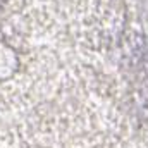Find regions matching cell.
Listing matches in <instances>:
<instances>
[{"label":"cell","mask_w":148,"mask_h":148,"mask_svg":"<svg viewBox=\"0 0 148 148\" xmlns=\"http://www.w3.org/2000/svg\"><path fill=\"white\" fill-rule=\"evenodd\" d=\"M14 67V55L9 48L0 43V76H5Z\"/></svg>","instance_id":"cell-1"}]
</instances>
